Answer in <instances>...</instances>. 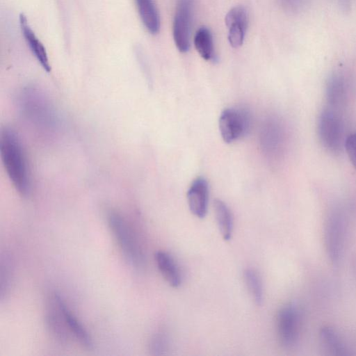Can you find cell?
<instances>
[{"label":"cell","mask_w":356,"mask_h":356,"mask_svg":"<svg viewBox=\"0 0 356 356\" xmlns=\"http://www.w3.org/2000/svg\"><path fill=\"white\" fill-rule=\"evenodd\" d=\"M341 111L327 106L318 120V134L322 145L332 153H339L345 144Z\"/></svg>","instance_id":"cell-2"},{"label":"cell","mask_w":356,"mask_h":356,"mask_svg":"<svg viewBox=\"0 0 356 356\" xmlns=\"http://www.w3.org/2000/svg\"><path fill=\"white\" fill-rule=\"evenodd\" d=\"M302 323L301 312L293 302L282 306L276 316V332L280 343L284 348L294 346L298 341Z\"/></svg>","instance_id":"cell-4"},{"label":"cell","mask_w":356,"mask_h":356,"mask_svg":"<svg viewBox=\"0 0 356 356\" xmlns=\"http://www.w3.org/2000/svg\"><path fill=\"white\" fill-rule=\"evenodd\" d=\"M341 1L343 3L344 5L346 6V4H347V3L348 2L349 0H341Z\"/></svg>","instance_id":"cell-25"},{"label":"cell","mask_w":356,"mask_h":356,"mask_svg":"<svg viewBox=\"0 0 356 356\" xmlns=\"http://www.w3.org/2000/svg\"><path fill=\"white\" fill-rule=\"evenodd\" d=\"M19 24L24 38L31 52L40 63L42 68L46 72H49L51 68L49 64L47 51L42 43L30 27L27 18L24 14H20L19 15Z\"/></svg>","instance_id":"cell-12"},{"label":"cell","mask_w":356,"mask_h":356,"mask_svg":"<svg viewBox=\"0 0 356 356\" xmlns=\"http://www.w3.org/2000/svg\"><path fill=\"white\" fill-rule=\"evenodd\" d=\"M57 298L69 331L73 334L81 345L87 348H91L92 347V339L86 330L71 312L62 297L58 293Z\"/></svg>","instance_id":"cell-15"},{"label":"cell","mask_w":356,"mask_h":356,"mask_svg":"<svg viewBox=\"0 0 356 356\" xmlns=\"http://www.w3.org/2000/svg\"><path fill=\"white\" fill-rule=\"evenodd\" d=\"M0 152L3 165L15 190L26 197L31 191V177L26 154L15 131L4 128L1 133Z\"/></svg>","instance_id":"cell-1"},{"label":"cell","mask_w":356,"mask_h":356,"mask_svg":"<svg viewBox=\"0 0 356 356\" xmlns=\"http://www.w3.org/2000/svg\"><path fill=\"white\" fill-rule=\"evenodd\" d=\"M46 321L48 328L55 339L60 343L67 341L69 330L59 305L56 293L51 297L47 309Z\"/></svg>","instance_id":"cell-10"},{"label":"cell","mask_w":356,"mask_h":356,"mask_svg":"<svg viewBox=\"0 0 356 356\" xmlns=\"http://www.w3.org/2000/svg\"><path fill=\"white\" fill-rule=\"evenodd\" d=\"M213 207L217 225L222 238L229 241L234 227L232 213L228 206L221 200H215Z\"/></svg>","instance_id":"cell-17"},{"label":"cell","mask_w":356,"mask_h":356,"mask_svg":"<svg viewBox=\"0 0 356 356\" xmlns=\"http://www.w3.org/2000/svg\"><path fill=\"white\" fill-rule=\"evenodd\" d=\"M284 7L290 10H297L302 5L305 0H281Z\"/></svg>","instance_id":"cell-23"},{"label":"cell","mask_w":356,"mask_h":356,"mask_svg":"<svg viewBox=\"0 0 356 356\" xmlns=\"http://www.w3.org/2000/svg\"><path fill=\"white\" fill-rule=\"evenodd\" d=\"M346 98L345 79L341 74H334L329 79L326 86L327 106L341 111L345 104Z\"/></svg>","instance_id":"cell-14"},{"label":"cell","mask_w":356,"mask_h":356,"mask_svg":"<svg viewBox=\"0 0 356 356\" xmlns=\"http://www.w3.org/2000/svg\"><path fill=\"white\" fill-rule=\"evenodd\" d=\"M243 279L252 299L257 305H261L264 298V289L259 274L252 268H247L243 272Z\"/></svg>","instance_id":"cell-19"},{"label":"cell","mask_w":356,"mask_h":356,"mask_svg":"<svg viewBox=\"0 0 356 356\" xmlns=\"http://www.w3.org/2000/svg\"><path fill=\"white\" fill-rule=\"evenodd\" d=\"M270 125V129L268 128L267 133L264 134V138L267 139L264 140V143H266L268 148H276L282 140V130L277 122H272Z\"/></svg>","instance_id":"cell-21"},{"label":"cell","mask_w":356,"mask_h":356,"mask_svg":"<svg viewBox=\"0 0 356 356\" xmlns=\"http://www.w3.org/2000/svg\"><path fill=\"white\" fill-rule=\"evenodd\" d=\"M250 120L246 111L239 108H227L219 118V129L223 140L230 143L245 136Z\"/></svg>","instance_id":"cell-7"},{"label":"cell","mask_w":356,"mask_h":356,"mask_svg":"<svg viewBox=\"0 0 356 356\" xmlns=\"http://www.w3.org/2000/svg\"><path fill=\"white\" fill-rule=\"evenodd\" d=\"M168 339L163 332H158L152 338L149 350L153 355H164L168 349Z\"/></svg>","instance_id":"cell-20"},{"label":"cell","mask_w":356,"mask_h":356,"mask_svg":"<svg viewBox=\"0 0 356 356\" xmlns=\"http://www.w3.org/2000/svg\"><path fill=\"white\" fill-rule=\"evenodd\" d=\"M140 19L151 34L160 29V19L154 0H135Z\"/></svg>","instance_id":"cell-16"},{"label":"cell","mask_w":356,"mask_h":356,"mask_svg":"<svg viewBox=\"0 0 356 356\" xmlns=\"http://www.w3.org/2000/svg\"><path fill=\"white\" fill-rule=\"evenodd\" d=\"M248 13L241 6L232 8L226 15L228 40L231 46L238 48L243 43L248 28Z\"/></svg>","instance_id":"cell-8"},{"label":"cell","mask_w":356,"mask_h":356,"mask_svg":"<svg viewBox=\"0 0 356 356\" xmlns=\"http://www.w3.org/2000/svg\"><path fill=\"white\" fill-rule=\"evenodd\" d=\"M194 45L197 51L206 60L216 58L213 35L206 26L198 29L194 36Z\"/></svg>","instance_id":"cell-18"},{"label":"cell","mask_w":356,"mask_h":356,"mask_svg":"<svg viewBox=\"0 0 356 356\" xmlns=\"http://www.w3.org/2000/svg\"><path fill=\"white\" fill-rule=\"evenodd\" d=\"M352 268H353V275H354V277H355V282H356V256H355L353 258V260H352Z\"/></svg>","instance_id":"cell-24"},{"label":"cell","mask_w":356,"mask_h":356,"mask_svg":"<svg viewBox=\"0 0 356 356\" xmlns=\"http://www.w3.org/2000/svg\"><path fill=\"white\" fill-rule=\"evenodd\" d=\"M344 147L356 170V133L349 135L345 140Z\"/></svg>","instance_id":"cell-22"},{"label":"cell","mask_w":356,"mask_h":356,"mask_svg":"<svg viewBox=\"0 0 356 356\" xmlns=\"http://www.w3.org/2000/svg\"><path fill=\"white\" fill-rule=\"evenodd\" d=\"M194 0H177L173 21V38L181 52L190 47V37L193 15Z\"/></svg>","instance_id":"cell-6"},{"label":"cell","mask_w":356,"mask_h":356,"mask_svg":"<svg viewBox=\"0 0 356 356\" xmlns=\"http://www.w3.org/2000/svg\"><path fill=\"white\" fill-rule=\"evenodd\" d=\"M187 200L189 209L196 217L203 218L207 214L209 201V186L202 177L195 179L191 184Z\"/></svg>","instance_id":"cell-9"},{"label":"cell","mask_w":356,"mask_h":356,"mask_svg":"<svg viewBox=\"0 0 356 356\" xmlns=\"http://www.w3.org/2000/svg\"><path fill=\"white\" fill-rule=\"evenodd\" d=\"M108 222L127 260L136 267L142 266L144 263L142 249L126 220L118 213L110 211L108 213Z\"/></svg>","instance_id":"cell-3"},{"label":"cell","mask_w":356,"mask_h":356,"mask_svg":"<svg viewBox=\"0 0 356 356\" xmlns=\"http://www.w3.org/2000/svg\"><path fill=\"white\" fill-rule=\"evenodd\" d=\"M154 257L163 277L171 286L178 287L181 283V275L175 259L163 251H157Z\"/></svg>","instance_id":"cell-13"},{"label":"cell","mask_w":356,"mask_h":356,"mask_svg":"<svg viewBox=\"0 0 356 356\" xmlns=\"http://www.w3.org/2000/svg\"><path fill=\"white\" fill-rule=\"evenodd\" d=\"M344 222L337 210L327 216L324 229V240L327 254L333 266H338L342 255L344 242Z\"/></svg>","instance_id":"cell-5"},{"label":"cell","mask_w":356,"mask_h":356,"mask_svg":"<svg viewBox=\"0 0 356 356\" xmlns=\"http://www.w3.org/2000/svg\"><path fill=\"white\" fill-rule=\"evenodd\" d=\"M319 339L326 355L345 356L350 353L338 332L332 326L323 325L319 330Z\"/></svg>","instance_id":"cell-11"}]
</instances>
